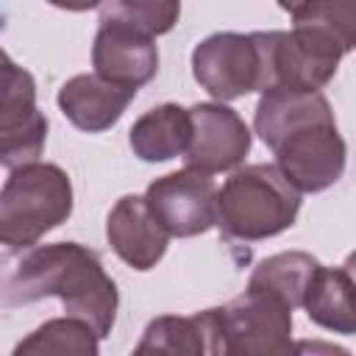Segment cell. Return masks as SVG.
I'll return each mask as SVG.
<instances>
[{
	"label": "cell",
	"instance_id": "ffe728a7",
	"mask_svg": "<svg viewBox=\"0 0 356 356\" xmlns=\"http://www.w3.org/2000/svg\"><path fill=\"white\" fill-rule=\"evenodd\" d=\"M292 19L328 33L342 53L356 50V0H309Z\"/></svg>",
	"mask_w": 356,
	"mask_h": 356
},
{
	"label": "cell",
	"instance_id": "ac0fdd59",
	"mask_svg": "<svg viewBox=\"0 0 356 356\" xmlns=\"http://www.w3.org/2000/svg\"><path fill=\"white\" fill-rule=\"evenodd\" d=\"M317 267H320V261L312 253L284 250V253L261 259L253 267V273L248 278V286L267 289V292L278 295L281 300H286L292 309H303V295H306L309 281H312Z\"/></svg>",
	"mask_w": 356,
	"mask_h": 356
},
{
	"label": "cell",
	"instance_id": "3957f363",
	"mask_svg": "<svg viewBox=\"0 0 356 356\" xmlns=\"http://www.w3.org/2000/svg\"><path fill=\"white\" fill-rule=\"evenodd\" d=\"M300 189L278 164H245L217 192V228L234 242H261L295 225Z\"/></svg>",
	"mask_w": 356,
	"mask_h": 356
},
{
	"label": "cell",
	"instance_id": "9c48e42d",
	"mask_svg": "<svg viewBox=\"0 0 356 356\" xmlns=\"http://www.w3.org/2000/svg\"><path fill=\"white\" fill-rule=\"evenodd\" d=\"M47 142V117L36 106V81L28 70L3 56L0 161L6 170L39 161Z\"/></svg>",
	"mask_w": 356,
	"mask_h": 356
},
{
	"label": "cell",
	"instance_id": "7402d4cb",
	"mask_svg": "<svg viewBox=\"0 0 356 356\" xmlns=\"http://www.w3.org/2000/svg\"><path fill=\"white\" fill-rule=\"evenodd\" d=\"M275 3H278V6H281L286 14H292V17H295V14H298V11H300V8H303L309 0H275Z\"/></svg>",
	"mask_w": 356,
	"mask_h": 356
},
{
	"label": "cell",
	"instance_id": "d6986e66",
	"mask_svg": "<svg viewBox=\"0 0 356 356\" xmlns=\"http://www.w3.org/2000/svg\"><path fill=\"white\" fill-rule=\"evenodd\" d=\"M181 17V0H103L100 22H128L150 36L170 33Z\"/></svg>",
	"mask_w": 356,
	"mask_h": 356
},
{
	"label": "cell",
	"instance_id": "8fae6325",
	"mask_svg": "<svg viewBox=\"0 0 356 356\" xmlns=\"http://www.w3.org/2000/svg\"><path fill=\"white\" fill-rule=\"evenodd\" d=\"M92 67L111 83L139 89L156 78L159 50L150 33L128 22L106 19L100 22L92 42Z\"/></svg>",
	"mask_w": 356,
	"mask_h": 356
},
{
	"label": "cell",
	"instance_id": "52a82bcc",
	"mask_svg": "<svg viewBox=\"0 0 356 356\" xmlns=\"http://www.w3.org/2000/svg\"><path fill=\"white\" fill-rule=\"evenodd\" d=\"M195 81L220 103L264 92V61L256 33L220 31L192 50Z\"/></svg>",
	"mask_w": 356,
	"mask_h": 356
},
{
	"label": "cell",
	"instance_id": "5bb4252c",
	"mask_svg": "<svg viewBox=\"0 0 356 356\" xmlns=\"http://www.w3.org/2000/svg\"><path fill=\"white\" fill-rule=\"evenodd\" d=\"M134 353H186V356H225L217 306L189 317L161 314L147 323Z\"/></svg>",
	"mask_w": 356,
	"mask_h": 356
},
{
	"label": "cell",
	"instance_id": "9a60e30c",
	"mask_svg": "<svg viewBox=\"0 0 356 356\" xmlns=\"http://www.w3.org/2000/svg\"><path fill=\"white\" fill-rule=\"evenodd\" d=\"M192 142V111L178 103H161L145 111L128 131V145L142 161H170L184 156Z\"/></svg>",
	"mask_w": 356,
	"mask_h": 356
},
{
	"label": "cell",
	"instance_id": "2e32d148",
	"mask_svg": "<svg viewBox=\"0 0 356 356\" xmlns=\"http://www.w3.org/2000/svg\"><path fill=\"white\" fill-rule=\"evenodd\" d=\"M306 317L334 334H356V278L345 267H317L303 295Z\"/></svg>",
	"mask_w": 356,
	"mask_h": 356
},
{
	"label": "cell",
	"instance_id": "277c9868",
	"mask_svg": "<svg viewBox=\"0 0 356 356\" xmlns=\"http://www.w3.org/2000/svg\"><path fill=\"white\" fill-rule=\"evenodd\" d=\"M72 181L50 161L8 170L0 192V242L6 250L33 248L72 214Z\"/></svg>",
	"mask_w": 356,
	"mask_h": 356
},
{
	"label": "cell",
	"instance_id": "8992f818",
	"mask_svg": "<svg viewBox=\"0 0 356 356\" xmlns=\"http://www.w3.org/2000/svg\"><path fill=\"white\" fill-rule=\"evenodd\" d=\"M225 356L250 353H289L292 345V306L267 289L248 286L242 295L217 306Z\"/></svg>",
	"mask_w": 356,
	"mask_h": 356
},
{
	"label": "cell",
	"instance_id": "44dd1931",
	"mask_svg": "<svg viewBox=\"0 0 356 356\" xmlns=\"http://www.w3.org/2000/svg\"><path fill=\"white\" fill-rule=\"evenodd\" d=\"M47 3L64 11H92V8H100L103 0H47Z\"/></svg>",
	"mask_w": 356,
	"mask_h": 356
},
{
	"label": "cell",
	"instance_id": "7a4b0ae2",
	"mask_svg": "<svg viewBox=\"0 0 356 356\" xmlns=\"http://www.w3.org/2000/svg\"><path fill=\"white\" fill-rule=\"evenodd\" d=\"M58 298L64 312L89 323L100 339L114 328L120 292L100 256L78 242L33 245L3 281V306Z\"/></svg>",
	"mask_w": 356,
	"mask_h": 356
},
{
	"label": "cell",
	"instance_id": "4fadbf2b",
	"mask_svg": "<svg viewBox=\"0 0 356 356\" xmlns=\"http://www.w3.org/2000/svg\"><path fill=\"white\" fill-rule=\"evenodd\" d=\"M134 97L136 89L111 83L97 72H81L61 83L56 103L78 131L100 134L117 125Z\"/></svg>",
	"mask_w": 356,
	"mask_h": 356
},
{
	"label": "cell",
	"instance_id": "30bf717a",
	"mask_svg": "<svg viewBox=\"0 0 356 356\" xmlns=\"http://www.w3.org/2000/svg\"><path fill=\"white\" fill-rule=\"evenodd\" d=\"M192 142L184 153L186 167L209 175L228 172L250 153V128L225 103H195L192 108Z\"/></svg>",
	"mask_w": 356,
	"mask_h": 356
},
{
	"label": "cell",
	"instance_id": "6da1fadb",
	"mask_svg": "<svg viewBox=\"0 0 356 356\" xmlns=\"http://www.w3.org/2000/svg\"><path fill=\"white\" fill-rule=\"evenodd\" d=\"M253 131L300 192H323L345 172L348 147L323 92H295L284 86L261 92Z\"/></svg>",
	"mask_w": 356,
	"mask_h": 356
},
{
	"label": "cell",
	"instance_id": "e0dca14e",
	"mask_svg": "<svg viewBox=\"0 0 356 356\" xmlns=\"http://www.w3.org/2000/svg\"><path fill=\"white\" fill-rule=\"evenodd\" d=\"M97 331L89 323L67 314L33 328L25 339L17 342L11 356H97Z\"/></svg>",
	"mask_w": 356,
	"mask_h": 356
},
{
	"label": "cell",
	"instance_id": "5b68a950",
	"mask_svg": "<svg viewBox=\"0 0 356 356\" xmlns=\"http://www.w3.org/2000/svg\"><path fill=\"white\" fill-rule=\"evenodd\" d=\"M264 61V92L295 89L320 92L339 67L345 56L339 44L309 25H292V31H256Z\"/></svg>",
	"mask_w": 356,
	"mask_h": 356
},
{
	"label": "cell",
	"instance_id": "603a6c76",
	"mask_svg": "<svg viewBox=\"0 0 356 356\" xmlns=\"http://www.w3.org/2000/svg\"><path fill=\"white\" fill-rule=\"evenodd\" d=\"M342 267L356 278V250H353V253H348V259H345V264H342Z\"/></svg>",
	"mask_w": 356,
	"mask_h": 356
},
{
	"label": "cell",
	"instance_id": "ba28073f",
	"mask_svg": "<svg viewBox=\"0 0 356 356\" xmlns=\"http://www.w3.org/2000/svg\"><path fill=\"white\" fill-rule=\"evenodd\" d=\"M217 192L209 172L184 167L150 181L145 200L170 236L189 239L217 225Z\"/></svg>",
	"mask_w": 356,
	"mask_h": 356
},
{
	"label": "cell",
	"instance_id": "7c38bea8",
	"mask_svg": "<svg viewBox=\"0 0 356 356\" xmlns=\"http://www.w3.org/2000/svg\"><path fill=\"white\" fill-rule=\"evenodd\" d=\"M106 239L111 250L134 270H153L170 245L167 228L150 211L145 195H122L106 217Z\"/></svg>",
	"mask_w": 356,
	"mask_h": 356
}]
</instances>
